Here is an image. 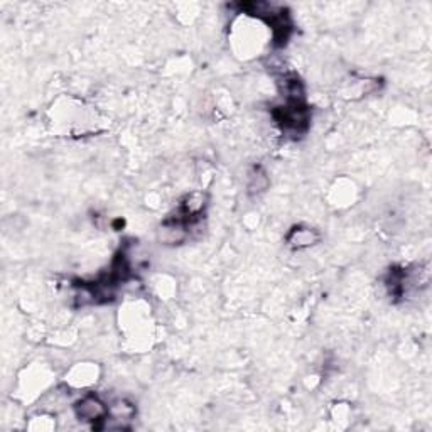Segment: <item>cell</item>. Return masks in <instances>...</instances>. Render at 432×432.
Listing matches in <instances>:
<instances>
[{"mask_svg": "<svg viewBox=\"0 0 432 432\" xmlns=\"http://www.w3.org/2000/svg\"><path fill=\"white\" fill-rule=\"evenodd\" d=\"M206 203H208L206 193H203V191H193V193L184 196L181 206H179V211H181V213L184 215V218L190 222V219L203 216Z\"/></svg>", "mask_w": 432, "mask_h": 432, "instance_id": "3957f363", "label": "cell"}, {"mask_svg": "<svg viewBox=\"0 0 432 432\" xmlns=\"http://www.w3.org/2000/svg\"><path fill=\"white\" fill-rule=\"evenodd\" d=\"M75 417L78 421L93 424V427H97V424H102L108 415V403L102 397H98L97 394H85L82 399H78L73 406Z\"/></svg>", "mask_w": 432, "mask_h": 432, "instance_id": "6da1fadb", "label": "cell"}, {"mask_svg": "<svg viewBox=\"0 0 432 432\" xmlns=\"http://www.w3.org/2000/svg\"><path fill=\"white\" fill-rule=\"evenodd\" d=\"M249 193L250 194H260L269 187V176L262 167H254L249 174Z\"/></svg>", "mask_w": 432, "mask_h": 432, "instance_id": "277c9868", "label": "cell"}, {"mask_svg": "<svg viewBox=\"0 0 432 432\" xmlns=\"http://www.w3.org/2000/svg\"><path fill=\"white\" fill-rule=\"evenodd\" d=\"M319 240H321L319 231L309 226H295L287 235V243L294 250L309 249V247H314L316 243H319Z\"/></svg>", "mask_w": 432, "mask_h": 432, "instance_id": "7a4b0ae2", "label": "cell"}]
</instances>
